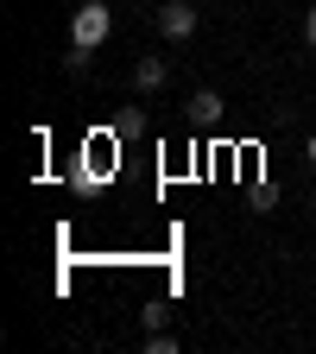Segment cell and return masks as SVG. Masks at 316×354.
<instances>
[{
  "instance_id": "9c48e42d",
  "label": "cell",
  "mask_w": 316,
  "mask_h": 354,
  "mask_svg": "<svg viewBox=\"0 0 316 354\" xmlns=\"http://www.w3.org/2000/svg\"><path fill=\"white\" fill-rule=\"evenodd\" d=\"M310 203H316V196H310Z\"/></svg>"
},
{
  "instance_id": "ba28073f",
  "label": "cell",
  "mask_w": 316,
  "mask_h": 354,
  "mask_svg": "<svg viewBox=\"0 0 316 354\" xmlns=\"http://www.w3.org/2000/svg\"><path fill=\"white\" fill-rule=\"evenodd\" d=\"M304 158H310V165H316V133H310V146H304Z\"/></svg>"
},
{
  "instance_id": "3957f363",
  "label": "cell",
  "mask_w": 316,
  "mask_h": 354,
  "mask_svg": "<svg viewBox=\"0 0 316 354\" xmlns=\"http://www.w3.org/2000/svg\"><path fill=\"white\" fill-rule=\"evenodd\" d=\"M165 76H171V64H165V57H140V64H133V88H140V95H158Z\"/></svg>"
},
{
  "instance_id": "8992f818",
  "label": "cell",
  "mask_w": 316,
  "mask_h": 354,
  "mask_svg": "<svg viewBox=\"0 0 316 354\" xmlns=\"http://www.w3.org/2000/svg\"><path fill=\"white\" fill-rule=\"evenodd\" d=\"M165 317H171L165 304H146V310H140V323H146V335H152V329H165Z\"/></svg>"
},
{
  "instance_id": "52a82bcc",
  "label": "cell",
  "mask_w": 316,
  "mask_h": 354,
  "mask_svg": "<svg viewBox=\"0 0 316 354\" xmlns=\"http://www.w3.org/2000/svg\"><path fill=\"white\" fill-rule=\"evenodd\" d=\"M304 38H310V51H316V7H310V19H304Z\"/></svg>"
},
{
  "instance_id": "7a4b0ae2",
  "label": "cell",
  "mask_w": 316,
  "mask_h": 354,
  "mask_svg": "<svg viewBox=\"0 0 316 354\" xmlns=\"http://www.w3.org/2000/svg\"><path fill=\"white\" fill-rule=\"evenodd\" d=\"M158 32L171 38V44H184V38H196V7H190V0H158Z\"/></svg>"
},
{
  "instance_id": "6da1fadb",
  "label": "cell",
  "mask_w": 316,
  "mask_h": 354,
  "mask_svg": "<svg viewBox=\"0 0 316 354\" xmlns=\"http://www.w3.org/2000/svg\"><path fill=\"white\" fill-rule=\"evenodd\" d=\"M114 32V13L102 7V0H89V7H76V19H70V44L76 51H102V38Z\"/></svg>"
},
{
  "instance_id": "5b68a950",
  "label": "cell",
  "mask_w": 316,
  "mask_h": 354,
  "mask_svg": "<svg viewBox=\"0 0 316 354\" xmlns=\"http://www.w3.org/2000/svg\"><path fill=\"white\" fill-rule=\"evenodd\" d=\"M146 354H177V335H165V329H152V335H146Z\"/></svg>"
},
{
  "instance_id": "277c9868",
  "label": "cell",
  "mask_w": 316,
  "mask_h": 354,
  "mask_svg": "<svg viewBox=\"0 0 316 354\" xmlns=\"http://www.w3.org/2000/svg\"><path fill=\"white\" fill-rule=\"evenodd\" d=\"M190 120L196 127H215L221 120V95H215V88H196V95H190Z\"/></svg>"
}]
</instances>
